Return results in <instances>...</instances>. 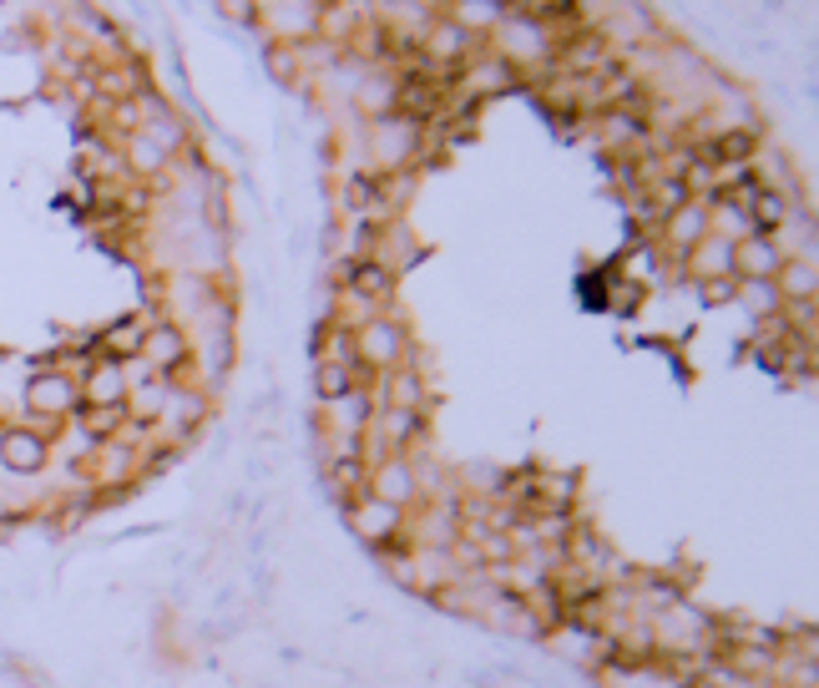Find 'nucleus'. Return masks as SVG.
I'll return each mask as SVG.
<instances>
[{"label":"nucleus","mask_w":819,"mask_h":688,"mask_svg":"<svg viewBox=\"0 0 819 688\" xmlns=\"http://www.w3.org/2000/svg\"><path fill=\"white\" fill-rule=\"evenodd\" d=\"M0 466L15 471V476H36L46 466V440L30 436V430H5L0 436Z\"/></svg>","instance_id":"nucleus-1"},{"label":"nucleus","mask_w":819,"mask_h":688,"mask_svg":"<svg viewBox=\"0 0 819 688\" xmlns=\"http://www.w3.org/2000/svg\"><path fill=\"white\" fill-rule=\"evenodd\" d=\"M733 268H739L744 278H769L779 268V249L769 243V238H748V243L733 249Z\"/></svg>","instance_id":"nucleus-2"},{"label":"nucleus","mask_w":819,"mask_h":688,"mask_svg":"<svg viewBox=\"0 0 819 688\" xmlns=\"http://www.w3.org/2000/svg\"><path fill=\"white\" fill-rule=\"evenodd\" d=\"M354 527H360V537L380 542L385 531L395 527V506H390V501H365V506L354 512Z\"/></svg>","instance_id":"nucleus-3"},{"label":"nucleus","mask_w":819,"mask_h":688,"mask_svg":"<svg viewBox=\"0 0 819 688\" xmlns=\"http://www.w3.org/2000/svg\"><path fill=\"white\" fill-rule=\"evenodd\" d=\"M26 400H30V411H66V405H72V385L56 380V375H46V380H36L26 390Z\"/></svg>","instance_id":"nucleus-4"},{"label":"nucleus","mask_w":819,"mask_h":688,"mask_svg":"<svg viewBox=\"0 0 819 688\" xmlns=\"http://www.w3.org/2000/svg\"><path fill=\"white\" fill-rule=\"evenodd\" d=\"M87 396L97 400V405H117L122 400V370L117 365H102V370H91V385H87Z\"/></svg>","instance_id":"nucleus-5"},{"label":"nucleus","mask_w":819,"mask_h":688,"mask_svg":"<svg viewBox=\"0 0 819 688\" xmlns=\"http://www.w3.org/2000/svg\"><path fill=\"white\" fill-rule=\"evenodd\" d=\"M147 354H152L158 365H177V360H182V339H177V329H152Z\"/></svg>","instance_id":"nucleus-6"},{"label":"nucleus","mask_w":819,"mask_h":688,"mask_svg":"<svg viewBox=\"0 0 819 688\" xmlns=\"http://www.w3.org/2000/svg\"><path fill=\"white\" fill-rule=\"evenodd\" d=\"M754 223H759L764 234H769V228H779V223H784V203H779L774 192H754Z\"/></svg>","instance_id":"nucleus-7"},{"label":"nucleus","mask_w":819,"mask_h":688,"mask_svg":"<svg viewBox=\"0 0 819 688\" xmlns=\"http://www.w3.org/2000/svg\"><path fill=\"white\" fill-rule=\"evenodd\" d=\"M744 293H748V309H759V314H774L779 309V289L769 284V278H748Z\"/></svg>","instance_id":"nucleus-8"},{"label":"nucleus","mask_w":819,"mask_h":688,"mask_svg":"<svg viewBox=\"0 0 819 688\" xmlns=\"http://www.w3.org/2000/svg\"><path fill=\"white\" fill-rule=\"evenodd\" d=\"M380 491L390 497V506H400V501L410 497V476H405V466H385V471H380Z\"/></svg>","instance_id":"nucleus-9"},{"label":"nucleus","mask_w":819,"mask_h":688,"mask_svg":"<svg viewBox=\"0 0 819 688\" xmlns=\"http://www.w3.org/2000/svg\"><path fill=\"white\" fill-rule=\"evenodd\" d=\"M365 345H369V354H375V360H390V354H395V329L375 324V329L365 335Z\"/></svg>","instance_id":"nucleus-10"},{"label":"nucleus","mask_w":819,"mask_h":688,"mask_svg":"<svg viewBox=\"0 0 819 688\" xmlns=\"http://www.w3.org/2000/svg\"><path fill=\"white\" fill-rule=\"evenodd\" d=\"M344 380H350V375H344V370H339V365H324V370H319V396H324V400L344 396V390H350V385H344Z\"/></svg>","instance_id":"nucleus-11"},{"label":"nucleus","mask_w":819,"mask_h":688,"mask_svg":"<svg viewBox=\"0 0 819 688\" xmlns=\"http://www.w3.org/2000/svg\"><path fill=\"white\" fill-rule=\"evenodd\" d=\"M354 284H360L365 293H380V289H390V274H380V268H360V274H354Z\"/></svg>","instance_id":"nucleus-12"},{"label":"nucleus","mask_w":819,"mask_h":688,"mask_svg":"<svg viewBox=\"0 0 819 688\" xmlns=\"http://www.w3.org/2000/svg\"><path fill=\"white\" fill-rule=\"evenodd\" d=\"M133 350H137V329H133V324L112 329V354H133Z\"/></svg>","instance_id":"nucleus-13"},{"label":"nucleus","mask_w":819,"mask_h":688,"mask_svg":"<svg viewBox=\"0 0 819 688\" xmlns=\"http://www.w3.org/2000/svg\"><path fill=\"white\" fill-rule=\"evenodd\" d=\"M733 289H739L733 278H718V284H703V299H708V304H714V299H733Z\"/></svg>","instance_id":"nucleus-14"},{"label":"nucleus","mask_w":819,"mask_h":688,"mask_svg":"<svg viewBox=\"0 0 819 688\" xmlns=\"http://www.w3.org/2000/svg\"><path fill=\"white\" fill-rule=\"evenodd\" d=\"M678 234H683V238H698V213H683V218H678Z\"/></svg>","instance_id":"nucleus-15"}]
</instances>
